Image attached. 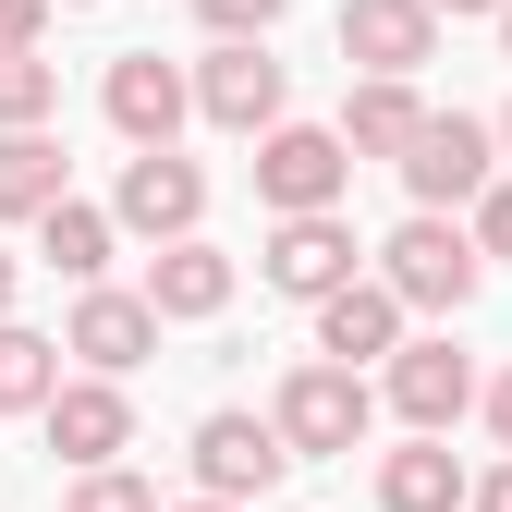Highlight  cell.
<instances>
[{"mask_svg": "<svg viewBox=\"0 0 512 512\" xmlns=\"http://www.w3.org/2000/svg\"><path fill=\"white\" fill-rule=\"evenodd\" d=\"M366 281L391 293L403 317H464V305L488 293V256H476V232H464V220H427V208H415L391 244H378V269H366Z\"/></svg>", "mask_w": 512, "mask_h": 512, "instance_id": "obj_1", "label": "cell"}, {"mask_svg": "<svg viewBox=\"0 0 512 512\" xmlns=\"http://www.w3.org/2000/svg\"><path fill=\"white\" fill-rule=\"evenodd\" d=\"M391 171H403V196H415L427 220H452V208H476L488 183H500V135H488L476 110H427L415 147H403Z\"/></svg>", "mask_w": 512, "mask_h": 512, "instance_id": "obj_2", "label": "cell"}, {"mask_svg": "<svg viewBox=\"0 0 512 512\" xmlns=\"http://www.w3.org/2000/svg\"><path fill=\"white\" fill-rule=\"evenodd\" d=\"M269 427H281V452L293 464H330V452H366V427H378V391L366 378H342V366H293L281 378V403H269Z\"/></svg>", "mask_w": 512, "mask_h": 512, "instance_id": "obj_3", "label": "cell"}, {"mask_svg": "<svg viewBox=\"0 0 512 512\" xmlns=\"http://www.w3.org/2000/svg\"><path fill=\"white\" fill-rule=\"evenodd\" d=\"M183 464H196V500H232V512H256V500H269V488L293 476L281 427H269V415H244V403L196 415V439H183Z\"/></svg>", "mask_w": 512, "mask_h": 512, "instance_id": "obj_4", "label": "cell"}, {"mask_svg": "<svg viewBox=\"0 0 512 512\" xmlns=\"http://www.w3.org/2000/svg\"><path fill=\"white\" fill-rule=\"evenodd\" d=\"M256 281L293 293V305H330L342 281H366V244L342 208H317V220H269V244H256Z\"/></svg>", "mask_w": 512, "mask_h": 512, "instance_id": "obj_5", "label": "cell"}, {"mask_svg": "<svg viewBox=\"0 0 512 512\" xmlns=\"http://www.w3.org/2000/svg\"><path fill=\"white\" fill-rule=\"evenodd\" d=\"M342 183H354V159H342L330 122H269V135H256V196H269L281 220L342 208Z\"/></svg>", "mask_w": 512, "mask_h": 512, "instance_id": "obj_6", "label": "cell"}, {"mask_svg": "<svg viewBox=\"0 0 512 512\" xmlns=\"http://www.w3.org/2000/svg\"><path fill=\"white\" fill-rule=\"evenodd\" d=\"M183 86H196V110L220 122V135H269V122H293V74L269 61V37H232V49H208Z\"/></svg>", "mask_w": 512, "mask_h": 512, "instance_id": "obj_7", "label": "cell"}, {"mask_svg": "<svg viewBox=\"0 0 512 512\" xmlns=\"http://www.w3.org/2000/svg\"><path fill=\"white\" fill-rule=\"evenodd\" d=\"M342 61L366 86H415L439 61V13L427 0H342Z\"/></svg>", "mask_w": 512, "mask_h": 512, "instance_id": "obj_8", "label": "cell"}, {"mask_svg": "<svg viewBox=\"0 0 512 512\" xmlns=\"http://www.w3.org/2000/svg\"><path fill=\"white\" fill-rule=\"evenodd\" d=\"M208 220V171L183 159V147H147V159H122V196H110V232H147V244H183Z\"/></svg>", "mask_w": 512, "mask_h": 512, "instance_id": "obj_9", "label": "cell"}, {"mask_svg": "<svg viewBox=\"0 0 512 512\" xmlns=\"http://www.w3.org/2000/svg\"><path fill=\"white\" fill-rule=\"evenodd\" d=\"M391 415H403L415 439H452V427L476 415V366H464V342H452V330H427V342H403V354H391Z\"/></svg>", "mask_w": 512, "mask_h": 512, "instance_id": "obj_10", "label": "cell"}, {"mask_svg": "<svg viewBox=\"0 0 512 512\" xmlns=\"http://www.w3.org/2000/svg\"><path fill=\"white\" fill-rule=\"evenodd\" d=\"M98 110H110V135L147 159V147H171V135H183L196 86H183V61H159V49H122V61H110V86H98Z\"/></svg>", "mask_w": 512, "mask_h": 512, "instance_id": "obj_11", "label": "cell"}, {"mask_svg": "<svg viewBox=\"0 0 512 512\" xmlns=\"http://www.w3.org/2000/svg\"><path fill=\"white\" fill-rule=\"evenodd\" d=\"M37 415H49V452L74 464V476H98V464L135 452V403H122V378H61Z\"/></svg>", "mask_w": 512, "mask_h": 512, "instance_id": "obj_12", "label": "cell"}, {"mask_svg": "<svg viewBox=\"0 0 512 512\" xmlns=\"http://www.w3.org/2000/svg\"><path fill=\"white\" fill-rule=\"evenodd\" d=\"M61 354H74L86 378H135V366L159 354V317H147V293H110V281H86V293H74V330H61Z\"/></svg>", "mask_w": 512, "mask_h": 512, "instance_id": "obj_13", "label": "cell"}, {"mask_svg": "<svg viewBox=\"0 0 512 512\" xmlns=\"http://www.w3.org/2000/svg\"><path fill=\"white\" fill-rule=\"evenodd\" d=\"M415 342V317L378 293V281H342L330 305H317V366H342V378H366V366H391Z\"/></svg>", "mask_w": 512, "mask_h": 512, "instance_id": "obj_14", "label": "cell"}, {"mask_svg": "<svg viewBox=\"0 0 512 512\" xmlns=\"http://www.w3.org/2000/svg\"><path fill=\"white\" fill-rule=\"evenodd\" d=\"M220 305H232V256L208 232H183V244L147 256V317H159V330H171V317H220Z\"/></svg>", "mask_w": 512, "mask_h": 512, "instance_id": "obj_15", "label": "cell"}, {"mask_svg": "<svg viewBox=\"0 0 512 512\" xmlns=\"http://www.w3.org/2000/svg\"><path fill=\"white\" fill-rule=\"evenodd\" d=\"M464 464L452 439H403V452H378V512H464Z\"/></svg>", "mask_w": 512, "mask_h": 512, "instance_id": "obj_16", "label": "cell"}, {"mask_svg": "<svg viewBox=\"0 0 512 512\" xmlns=\"http://www.w3.org/2000/svg\"><path fill=\"white\" fill-rule=\"evenodd\" d=\"M61 196H74V159H61L49 122L37 135H0V220H49Z\"/></svg>", "mask_w": 512, "mask_h": 512, "instance_id": "obj_17", "label": "cell"}, {"mask_svg": "<svg viewBox=\"0 0 512 512\" xmlns=\"http://www.w3.org/2000/svg\"><path fill=\"white\" fill-rule=\"evenodd\" d=\"M415 122H427L415 86H366V74H354V98H342L330 135H342V159H403V147H415Z\"/></svg>", "mask_w": 512, "mask_h": 512, "instance_id": "obj_18", "label": "cell"}, {"mask_svg": "<svg viewBox=\"0 0 512 512\" xmlns=\"http://www.w3.org/2000/svg\"><path fill=\"white\" fill-rule=\"evenodd\" d=\"M37 269H61V281L86 293V281L110 269V208H86V196H61V208L37 220Z\"/></svg>", "mask_w": 512, "mask_h": 512, "instance_id": "obj_19", "label": "cell"}, {"mask_svg": "<svg viewBox=\"0 0 512 512\" xmlns=\"http://www.w3.org/2000/svg\"><path fill=\"white\" fill-rule=\"evenodd\" d=\"M61 391V342L25 330V317H0V415H37Z\"/></svg>", "mask_w": 512, "mask_h": 512, "instance_id": "obj_20", "label": "cell"}, {"mask_svg": "<svg viewBox=\"0 0 512 512\" xmlns=\"http://www.w3.org/2000/svg\"><path fill=\"white\" fill-rule=\"evenodd\" d=\"M61 110V61L49 49H0V135H37Z\"/></svg>", "mask_w": 512, "mask_h": 512, "instance_id": "obj_21", "label": "cell"}, {"mask_svg": "<svg viewBox=\"0 0 512 512\" xmlns=\"http://www.w3.org/2000/svg\"><path fill=\"white\" fill-rule=\"evenodd\" d=\"M61 512H159V488L122 476V464H98V476H74V500H61Z\"/></svg>", "mask_w": 512, "mask_h": 512, "instance_id": "obj_22", "label": "cell"}, {"mask_svg": "<svg viewBox=\"0 0 512 512\" xmlns=\"http://www.w3.org/2000/svg\"><path fill=\"white\" fill-rule=\"evenodd\" d=\"M281 13H293V0H196V25H208L220 49H232V37H269Z\"/></svg>", "mask_w": 512, "mask_h": 512, "instance_id": "obj_23", "label": "cell"}, {"mask_svg": "<svg viewBox=\"0 0 512 512\" xmlns=\"http://www.w3.org/2000/svg\"><path fill=\"white\" fill-rule=\"evenodd\" d=\"M464 232H476V256H488V269H500V256H512V171H500V183H488V196H476V220H464Z\"/></svg>", "mask_w": 512, "mask_h": 512, "instance_id": "obj_24", "label": "cell"}, {"mask_svg": "<svg viewBox=\"0 0 512 512\" xmlns=\"http://www.w3.org/2000/svg\"><path fill=\"white\" fill-rule=\"evenodd\" d=\"M49 37V0H0V49H37Z\"/></svg>", "mask_w": 512, "mask_h": 512, "instance_id": "obj_25", "label": "cell"}, {"mask_svg": "<svg viewBox=\"0 0 512 512\" xmlns=\"http://www.w3.org/2000/svg\"><path fill=\"white\" fill-rule=\"evenodd\" d=\"M464 512H512V452H500V464H488V476L464 488Z\"/></svg>", "mask_w": 512, "mask_h": 512, "instance_id": "obj_26", "label": "cell"}, {"mask_svg": "<svg viewBox=\"0 0 512 512\" xmlns=\"http://www.w3.org/2000/svg\"><path fill=\"white\" fill-rule=\"evenodd\" d=\"M488 439H500V452H512V366L488 378Z\"/></svg>", "mask_w": 512, "mask_h": 512, "instance_id": "obj_27", "label": "cell"}, {"mask_svg": "<svg viewBox=\"0 0 512 512\" xmlns=\"http://www.w3.org/2000/svg\"><path fill=\"white\" fill-rule=\"evenodd\" d=\"M13 281H25V256H13V244H0V317H13Z\"/></svg>", "mask_w": 512, "mask_h": 512, "instance_id": "obj_28", "label": "cell"}, {"mask_svg": "<svg viewBox=\"0 0 512 512\" xmlns=\"http://www.w3.org/2000/svg\"><path fill=\"white\" fill-rule=\"evenodd\" d=\"M427 13H500V0H427Z\"/></svg>", "mask_w": 512, "mask_h": 512, "instance_id": "obj_29", "label": "cell"}, {"mask_svg": "<svg viewBox=\"0 0 512 512\" xmlns=\"http://www.w3.org/2000/svg\"><path fill=\"white\" fill-rule=\"evenodd\" d=\"M488 135H500V159H512V110H500V122H488Z\"/></svg>", "mask_w": 512, "mask_h": 512, "instance_id": "obj_30", "label": "cell"}, {"mask_svg": "<svg viewBox=\"0 0 512 512\" xmlns=\"http://www.w3.org/2000/svg\"><path fill=\"white\" fill-rule=\"evenodd\" d=\"M171 512H232V500H171Z\"/></svg>", "mask_w": 512, "mask_h": 512, "instance_id": "obj_31", "label": "cell"}, {"mask_svg": "<svg viewBox=\"0 0 512 512\" xmlns=\"http://www.w3.org/2000/svg\"><path fill=\"white\" fill-rule=\"evenodd\" d=\"M500 49H512V0H500Z\"/></svg>", "mask_w": 512, "mask_h": 512, "instance_id": "obj_32", "label": "cell"}, {"mask_svg": "<svg viewBox=\"0 0 512 512\" xmlns=\"http://www.w3.org/2000/svg\"><path fill=\"white\" fill-rule=\"evenodd\" d=\"M61 13H86V0H61Z\"/></svg>", "mask_w": 512, "mask_h": 512, "instance_id": "obj_33", "label": "cell"}]
</instances>
